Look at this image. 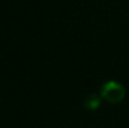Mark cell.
<instances>
[{
	"label": "cell",
	"instance_id": "2",
	"mask_svg": "<svg viewBox=\"0 0 129 128\" xmlns=\"http://www.w3.org/2000/svg\"><path fill=\"white\" fill-rule=\"evenodd\" d=\"M101 104V100L98 95L95 94H91L85 99V107H86L88 110H96V109L100 107Z\"/></svg>",
	"mask_w": 129,
	"mask_h": 128
},
{
	"label": "cell",
	"instance_id": "1",
	"mask_svg": "<svg viewBox=\"0 0 129 128\" xmlns=\"http://www.w3.org/2000/svg\"><path fill=\"white\" fill-rule=\"evenodd\" d=\"M101 97L110 103H119L126 97V90L121 84L114 81L107 82L101 88Z\"/></svg>",
	"mask_w": 129,
	"mask_h": 128
}]
</instances>
